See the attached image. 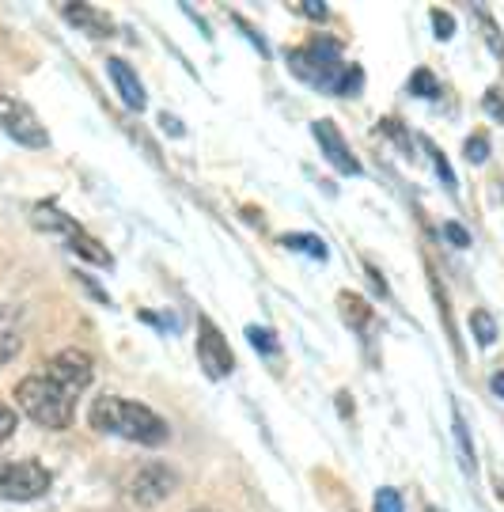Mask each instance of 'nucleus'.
I'll return each mask as SVG.
<instances>
[{
	"mask_svg": "<svg viewBox=\"0 0 504 512\" xmlns=\"http://www.w3.org/2000/svg\"><path fill=\"white\" fill-rule=\"evenodd\" d=\"M91 376H95V365L88 353L65 349L42 372H31L27 380H19L16 403L42 429H65L72 425V403L80 399V391H88Z\"/></svg>",
	"mask_w": 504,
	"mask_h": 512,
	"instance_id": "f257e3e1",
	"label": "nucleus"
},
{
	"mask_svg": "<svg viewBox=\"0 0 504 512\" xmlns=\"http://www.w3.org/2000/svg\"><path fill=\"white\" fill-rule=\"evenodd\" d=\"M91 429L99 433H110V437H126L133 444H148V448H160L163 440L171 437L167 421L148 410L144 403H133V399H118V395H99L91 403Z\"/></svg>",
	"mask_w": 504,
	"mask_h": 512,
	"instance_id": "f03ea898",
	"label": "nucleus"
},
{
	"mask_svg": "<svg viewBox=\"0 0 504 512\" xmlns=\"http://www.w3.org/2000/svg\"><path fill=\"white\" fill-rule=\"evenodd\" d=\"M285 61L296 80H304V84L319 88V92H334L345 69L342 42H338V38H311L300 50H288Z\"/></svg>",
	"mask_w": 504,
	"mask_h": 512,
	"instance_id": "7ed1b4c3",
	"label": "nucleus"
},
{
	"mask_svg": "<svg viewBox=\"0 0 504 512\" xmlns=\"http://www.w3.org/2000/svg\"><path fill=\"white\" fill-rule=\"evenodd\" d=\"M50 471L35 459H16V463H0V497L4 501H35L50 490Z\"/></svg>",
	"mask_w": 504,
	"mask_h": 512,
	"instance_id": "20e7f679",
	"label": "nucleus"
},
{
	"mask_svg": "<svg viewBox=\"0 0 504 512\" xmlns=\"http://www.w3.org/2000/svg\"><path fill=\"white\" fill-rule=\"evenodd\" d=\"M0 126H4V133H8L12 141H19V145H27V148L50 145V133L38 122L35 110L27 107V103H19V99H12V95H0Z\"/></svg>",
	"mask_w": 504,
	"mask_h": 512,
	"instance_id": "39448f33",
	"label": "nucleus"
},
{
	"mask_svg": "<svg viewBox=\"0 0 504 512\" xmlns=\"http://www.w3.org/2000/svg\"><path fill=\"white\" fill-rule=\"evenodd\" d=\"M198 361H201V372L209 380H224L235 368L232 346H228V338L220 334V327H216L209 315L198 319Z\"/></svg>",
	"mask_w": 504,
	"mask_h": 512,
	"instance_id": "423d86ee",
	"label": "nucleus"
},
{
	"mask_svg": "<svg viewBox=\"0 0 504 512\" xmlns=\"http://www.w3.org/2000/svg\"><path fill=\"white\" fill-rule=\"evenodd\" d=\"M171 490H175V471L167 463H144L129 475V501L141 505V509L160 505Z\"/></svg>",
	"mask_w": 504,
	"mask_h": 512,
	"instance_id": "0eeeda50",
	"label": "nucleus"
},
{
	"mask_svg": "<svg viewBox=\"0 0 504 512\" xmlns=\"http://www.w3.org/2000/svg\"><path fill=\"white\" fill-rule=\"evenodd\" d=\"M311 133H315V141L323 148L326 164H334L338 175H360V164H357V156H353V148L345 145V137L338 133V126H334L330 118L311 122Z\"/></svg>",
	"mask_w": 504,
	"mask_h": 512,
	"instance_id": "6e6552de",
	"label": "nucleus"
},
{
	"mask_svg": "<svg viewBox=\"0 0 504 512\" xmlns=\"http://www.w3.org/2000/svg\"><path fill=\"white\" fill-rule=\"evenodd\" d=\"M107 73H110L114 88H118V95H122V103H126L129 110L148 107V95H144V88H141V76L133 73V65H129V61H122V57H110Z\"/></svg>",
	"mask_w": 504,
	"mask_h": 512,
	"instance_id": "1a4fd4ad",
	"label": "nucleus"
},
{
	"mask_svg": "<svg viewBox=\"0 0 504 512\" xmlns=\"http://www.w3.org/2000/svg\"><path fill=\"white\" fill-rule=\"evenodd\" d=\"M61 16L69 19L72 27L88 31L91 38H110V35H114V19H110L103 8H95V4H61Z\"/></svg>",
	"mask_w": 504,
	"mask_h": 512,
	"instance_id": "9d476101",
	"label": "nucleus"
},
{
	"mask_svg": "<svg viewBox=\"0 0 504 512\" xmlns=\"http://www.w3.org/2000/svg\"><path fill=\"white\" fill-rule=\"evenodd\" d=\"M69 247L80 258H84V262H91V266H103V270H110V266H114V258H110L107 247H103L99 239H91L88 232H84V228H80V232H72V236H69Z\"/></svg>",
	"mask_w": 504,
	"mask_h": 512,
	"instance_id": "9b49d317",
	"label": "nucleus"
},
{
	"mask_svg": "<svg viewBox=\"0 0 504 512\" xmlns=\"http://www.w3.org/2000/svg\"><path fill=\"white\" fill-rule=\"evenodd\" d=\"M31 217H35V228H42V232H61L65 239H69L72 232H80V224L72 217H65L57 205H35Z\"/></svg>",
	"mask_w": 504,
	"mask_h": 512,
	"instance_id": "f8f14e48",
	"label": "nucleus"
},
{
	"mask_svg": "<svg viewBox=\"0 0 504 512\" xmlns=\"http://www.w3.org/2000/svg\"><path fill=\"white\" fill-rule=\"evenodd\" d=\"M338 311L345 315V323L353 330H368L372 327V308L360 300L357 293H342L338 296Z\"/></svg>",
	"mask_w": 504,
	"mask_h": 512,
	"instance_id": "ddd939ff",
	"label": "nucleus"
},
{
	"mask_svg": "<svg viewBox=\"0 0 504 512\" xmlns=\"http://www.w3.org/2000/svg\"><path fill=\"white\" fill-rule=\"evenodd\" d=\"M451 429H455V448H459V459H463V471H467V475H474V471H478V456H474L467 421H463V414H459V410H451Z\"/></svg>",
	"mask_w": 504,
	"mask_h": 512,
	"instance_id": "4468645a",
	"label": "nucleus"
},
{
	"mask_svg": "<svg viewBox=\"0 0 504 512\" xmlns=\"http://www.w3.org/2000/svg\"><path fill=\"white\" fill-rule=\"evenodd\" d=\"M281 243H285L288 251H304L307 258H315V262H326L330 258V247H326L319 236H307V232H288V236H281Z\"/></svg>",
	"mask_w": 504,
	"mask_h": 512,
	"instance_id": "2eb2a0df",
	"label": "nucleus"
},
{
	"mask_svg": "<svg viewBox=\"0 0 504 512\" xmlns=\"http://www.w3.org/2000/svg\"><path fill=\"white\" fill-rule=\"evenodd\" d=\"M19 353V334H16V315L0 308V365H8Z\"/></svg>",
	"mask_w": 504,
	"mask_h": 512,
	"instance_id": "dca6fc26",
	"label": "nucleus"
},
{
	"mask_svg": "<svg viewBox=\"0 0 504 512\" xmlns=\"http://www.w3.org/2000/svg\"><path fill=\"white\" fill-rule=\"evenodd\" d=\"M470 334L478 346H493L497 342V323L489 311H470Z\"/></svg>",
	"mask_w": 504,
	"mask_h": 512,
	"instance_id": "f3484780",
	"label": "nucleus"
},
{
	"mask_svg": "<svg viewBox=\"0 0 504 512\" xmlns=\"http://www.w3.org/2000/svg\"><path fill=\"white\" fill-rule=\"evenodd\" d=\"M474 16H478V23H482V31H486L489 50H493L497 57H504V38H501V31H497V23H493V16H489L486 4H478V8H474Z\"/></svg>",
	"mask_w": 504,
	"mask_h": 512,
	"instance_id": "a211bd4d",
	"label": "nucleus"
},
{
	"mask_svg": "<svg viewBox=\"0 0 504 512\" xmlns=\"http://www.w3.org/2000/svg\"><path fill=\"white\" fill-rule=\"evenodd\" d=\"M247 342H251L258 353H266V357H277L281 353V342H277V334L266 327H247Z\"/></svg>",
	"mask_w": 504,
	"mask_h": 512,
	"instance_id": "6ab92c4d",
	"label": "nucleus"
},
{
	"mask_svg": "<svg viewBox=\"0 0 504 512\" xmlns=\"http://www.w3.org/2000/svg\"><path fill=\"white\" fill-rule=\"evenodd\" d=\"M421 148H425V152H429L432 156V164H436V175H440V179H444V186H448V190H455V171H451V164H448V156H444V152H440V148L432 145L429 137H421Z\"/></svg>",
	"mask_w": 504,
	"mask_h": 512,
	"instance_id": "aec40b11",
	"label": "nucleus"
},
{
	"mask_svg": "<svg viewBox=\"0 0 504 512\" xmlns=\"http://www.w3.org/2000/svg\"><path fill=\"white\" fill-rule=\"evenodd\" d=\"M410 92L425 95V99H436V95H440V84H436V76H432L429 69H414V76H410Z\"/></svg>",
	"mask_w": 504,
	"mask_h": 512,
	"instance_id": "412c9836",
	"label": "nucleus"
},
{
	"mask_svg": "<svg viewBox=\"0 0 504 512\" xmlns=\"http://www.w3.org/2000/svg\"><path fill=\"white\" fill-rule=\"evenodd\" d=\"M360 88H364V73H360V65H345L342 80H338V88H334V95H357Z\"/></svg>",
	"mask_w": 504,
	"mask_h": 512,
	"instance_id": "4be33fe9",
	"label": "nucleus"
},
{
	"mask_svg": "<svg viewBox=\"0 0 504 512\" xmlns=\"http://www.w3.org/2000/svg\"><path fill=\"white\" fill-rule=\"evenodd\" d=\"M463 156H467L470 164H486L489 160V137L486 133H474L467 145H463Z\"/></svg>",
	"mask_w": 504,
	"mask_h": 512,
	"instance_id": "5701e85b",
	"label": "nucleus"
},
{
	"mask_svg": "<svg viewBox=\"0 0 504 512\" xmlns=\"http://www.w3.org/2000/svg\"><path fill=\"white\" fill-rule=\"evenodd\" d=\"M372 512H406L402 509V494L398 490H391V486H383L376 494V505H372Z\"/></svg>",
	"mask_w": 504,
	"mask_h": 512,
	"instance_id": "b1692460",
	"label": "nucleus"
},
{
	"mask_svg": "<svg viewBox=\"0 0 504 512\" xmlns=\"http://www.w3.org/2000/svg\"><path fill=\"white\" fill-rule=\"evenodd\" d=\"M482 107H486V114L493 118V122H504V92L501 88H489V92L482 95Z\"/></svg>",
	"mask_w": 504,
	"mask_h": 512,
	"instance_id": "393cba45",
	"label": "nucleus"
},
{
	"mask_svg": "<svg viewBox=\"0 0 504 512\" xmlns=\"http://www.w3.org/2000/svg\"><path fill=\"white\" fill-rule=\"evenodd\" d=\"M432 31H436V38H440V42L455 35V19H451V12H444V8H432Z\"/></svg>",
	"mask_w": 504,
	"mask_h": 512,
	"instance_id": "a878e982",
	"label": "nucleus"
},
{
	"mask_svg": "<svg viewBox=\"0 0 504 512\" xmlns=\"http://www.w3.org/2000/svg\"><path fill=\"white\" fill-rule=\"evenodd\" d=\"M379 133H387V137H391L395 145H402V148H406V152H414V141L406 137V129L398 126L395 118H387V122H379Z\"/></svg>",
	"mask_w": 504,
	"mask_h": 512,
	"instance_id": "bb28decb",
	"label": "nucleus"
},
{
	"mask_svg": "<svg viewBox=\"0 0 504 512\" xmlns=\"http://www.w3.org/2000/svg\"><path fill=\"white\" fill-rule=\"evenodd\" d=\"M444 239H448L451 247H470V232L459 220H448V224H444Z\"/></svg>",
	"mask_w": 504,
	"mask_h": 512,
	"instance_id": "cd10ccee",
	"label": "nucleus"
},
{
	"mask_svg": "<svg viewBox=\"0 0 504 512\" xmlns=\"http://www.w3.org/2000/svg\"><path fill=\"white\" fill-rule=\"evenodd\" d=\"M292 12H300V16H307V19H326L330 16V8L326 4H315V0H300V4H288Z\"/></svg>",
	"mask_w": 504,
	"mask_h": 512,
	"instance_id": "c85d7f7f",
	"label": "nucleus"
},
{
	"mask_svg": "<svg viewBox=\"0 0 504 512\" xmlns=\"http://www.w3.org/2000/svg\"><path fill=\"white\" fill-rule=\"evenodd\" d=\"M235 27H239L243 35L251 38V46H254V50H258V54H262V57H270V46H266V38L258 35V31H254V27H251V23H247V19H235Z\"/></svg>",
	"mask_w": 504,
	"mask_h": 512,
	"instance_id": "c756f323",
	"label": "nucleus"
},
{
	"mask_svg": "<svg viewBox=\"0 0 504 512\" xmlns=\"http://www.w3.org/2000/svg\"><path fill=\"white\" fill-rule=\"evenodd\" d=\"M12 433H16V410L0 403V444L12 437Z\"/></svg>",
	"mask_w": 504,
	"mask_h": 512,
	"instance_id": "7c9ffc66",
	"label": "nucleus"
},
{
	"mask_svg": "<svg viewBox=\"0 0 504 512\" xmlns=\"http://www.w3.org/2000/svg\"><path fill=\"white\" fill-rule=\"evenodd\" d=\"M160 126L167 129L171 137H186V126H182L179 118H171V110H163V114H160Z\"/></svg>",
	"mask_w": 504,
	"mask_h": 512,
	"instance_id": "2f4dec72",
	"label": "nucleus"
},
{
	"mask_svg": "<svg viewBox=\"0 0 504 512\" xmlns=\"http://www.w3.org/2000/svg\"><path fill=\"white\" fill-rule=\"evenodd\" d=\"M489 387H493V395H497V399H504V372H497V376L489 380Z\"/></svg>",
	"mask_w": 504,
	"mask_h": 512,
	"instance_id": "473e14b6",
	"label": "nucleus"
}]
</instances>
